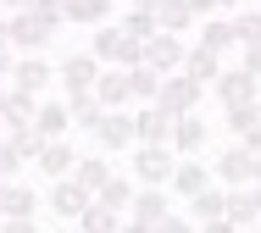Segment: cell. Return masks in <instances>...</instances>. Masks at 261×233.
I'll return each mask as SVG.
<instances>
[{"instance_id":"obj_24","label":"cell","mask_w":261,"mask_h":233,"mask_svg":"<svg viewBox=\"0 0 261 233\" xmlns=\"http://www.w3.org/2000/svg\"><path fill=\"white\" fill-rule=\"evenodd\" d=\"M67 128H72L67 106H56V100H39V111H34V133H39V139H67Z\"/></svg>"},{"instance_id":"obj_23","label":"cell","mask_w":261,"mask_h":233,"mask_svg":"<svg viewBox=\"0 0 261 233\" xmlns=\"http://www.w3.org/2000/svg\"><path fill=\"white\" fill-rule=\"evenodd\" d=\"M184 72H189V78H195V83H217V78H222V56H217V50H206V45H189V61H184Z\"/></svg>"},{"instance_id":"obj_7","label":"cell","mask_w":261,"mask_h":233,"mask_svg":"<svg viewBox=\"0 0 261 233\" xmlns=\"http://www.w3.org/2000/svg\"><path fill=\"white\" fill-rule=\"evenodd\" d=\"M184 61H189V45H184V34H156V39L145 45V67H156L161 78L184 72Z\"/></svg>"},{"instance_id":"obj_44","label":"cell","mask_w":261,"mask_h":233,"mask_svg":"<svg viewBox=\"0 0 261 233\" xmlns=\"http://www.w3.org/2000/svg\"><path fill=\"white\" fill-rule=\"evenodd\" d=\"M0 11H11V17H17V11H28V0H0Z\"/></svg>"},{"instance_id":"obj_41","label":"cell","mask_w":261,"mask_h":233,"mask_svg":"<svg viewBox=\"0 0 261 233\" xmlns=\"http://www.w3.org/2000/svg\"><path fill=\"white\" fill-rule=\"evenodd\" d=\"M0 233H39V228H34V217H22V222H0Z\"/></svg>"},{"instance_id":"obj_9","label":"cell","mask_w":261,"mask_h":233,"mask_svg":"<svg viewBox=\"0 0 261 233\" xmlns=\"http://www.w3.org/2000/svg\"><path fill=\"white\" fill-rule=\"evenodd\" d=\"M89 200H95V194H89L78 178H56L50 183V211L56 217H72V222H78V217L89 211Z\"/></svg>"},{"instance_id":"obj_19","label":"cell","mask_w":261,"mask_h":233,"mask_svg":"<svg viewBox=\"0 0 261 233\" xmlns=\"http://www.w3.org/2000/svg\"><path fill=\"white\" fill-rule=\"evenodd\" d=\"M134 222H145V228H156V222H167L172 217V206H167V189H139L134 194V211H128Z\"/></svg>"},{"instance_id":"obj_38","label":"cell","mask_w":261,"mask_h":233,"mask_svg":"<svg viewBox=\"0 0 261 233\" xmlns=\"http://www.w3.org/2000/svg\"><path fill=\"white\" fill-rule=\"evenodd\" d=\"M156 233H200V222H189V217H167V222H156Z\"/></svg>"},{"instance_id":"obj_11","label":"cell","mask_w":261,"mask_h":233,"mask_svg":"<svg viewBox=\"0 0 261 233\" xmlns=\"http://www.w3.org/2000/svg\"><path fill=\"white\" fill-rule=\"evenodd\" d=\"M50 78H56V67H50L45 56H22L17 67H11V89H22V95H39V100H45Z\"/></svg>"},{"instance_id":"obj_36","label":"cell","mask_w":261,"mask_h":233,"mask_svg":"<svg viewBox=\"0 0 261 233\" xmlns=\"http://www.w3.org/2000/svg\"><path fill=\"white\" fill-rule=\"evenodd\" d=\"M28 11H34L39 22H61V0H28Z\"/></svg>"},{"instance_id":"obj_27","label":"cell","mask_w":261,"mask_h":233,"mask_svg":"<svg viewBox=\"0 0 261 233\" xmlns=\"http://www.w3.org/2000/svg\"><path fill=\"white\" fill-rule=\"evenodd\" d=\"M0 211H6V222H22V217H34V211H39V194H34V189H22V183H6Z\"/></svg>"},{"instance_id":"obj_3","label":"cell","mask_w":261,"mask_h":233,"mask_svg":"<svg viewBox=\"0 0 261 233\" xmlns=\"http://www.w3.org/2000/svg\"><path fill=\"white\" fill-rule=\"evenodd\" d=\"M89 56H95V61H117V67L128 72V67H139V61H145V45H134L117 22H100V28H95V39H89Z\"/></svg>"},{"instance_id":"obj_30","label":"cell","mask_w":261,"mask_h":233,"mask_svg":"<svg viewBox=\"0 0 261 233\" xmlns=\"http://www.w3.org/2000/svg\"><path fill=\"white\" fill-rule=\"evenodd\" d=\"M117 28H122V34H128V39H134V45H150V39H156V34H161V22H156V11H139V6H128V17H122V22H117Z\"/></svg>"},{"instance_id":"obj_33","label":"cell","mask_w":261,"mask_h":233,"mask_svg":"<svg viewBox=\"0 0 261 233\" xmlns=\"http://www.w3.org/2000/svg\"><path fill=\"white\" fill-rule=\"evenodd\" d=\"M222 122H228V133H250V128H261V100L256 106H233V111H222Z\"/></svg>"},{"instance_id":"obj_39","label":"cell","mask_w":261,"mask_h":233,"mask_svg":"<svg viewBox=\"0 0 261 233\" xmlns=\"http://www.w3.org/2000/svg\"><path fill=\"white\" fill-rule=\"evenodd\" d=\"M189 6H195L200 22H206V17H222V0H189Z\"/></svg>"},{"instance_id":"obj_21","label":"cell","mask_w":261,"mask_h":233,"mask_svg":"<svg viewBox=\"0 0 261 233\" xmlns=\"http://www.w3.org/2000/svg\"><path fill=\"white\" fill-rule=\"evenodd\" d=\"M111 17V0H61V22H78V28H100Z\"/></svg>"},{"instance_id":"obj_5","label":"cell","mask_w":261,"mask_h":233,"mask_svg":"<svg viewBox=\"0 0 261 233\" xmlns=\"http://www.w3.org/2000/svg\"><path fill=\"white\" fill-rule=\"evenodd\" d=\"M211 95H217L222 111H233V106H256V100H261V83L245 72V67H222V78L211 83Z\"/></svg>"},{"instance_id":"obj_37","label":"cell","mask_w":261,"mask_h":233,"mask_svg":"<svg viewBox=\"0 0 261 233\" xmlns=\"http://www.w3.org/2000/svg\"><path fill=\"white\" fill-rule=\"evenodd\" d=\"M239 50H245V61H239V67H245V72L261 83V45H239Z\"/></svg>"},{"instance_id":"obj_17","label":"cell","mask_w":261,"mask_h":233,"mask_svg":"<svg viewBox=\"0 0 261 233\" xmlns=\"http://www.w3.org/2000/svg\"><path fill=\"white\" fill-rule=\"evenodd\" d=\"M67 116L78 122V128H89V133H100V122L111 111H106L100 100H95V89H78V95H67Z\"/></svg>"},{"instance_id":"obj_46","label":"cell","mask_w":261,"mask_h":233,"mask_svg":"<svg viewBox=\"0 0 261 233\" xmlns=\"http://www.w3.org/2000/svg\"><path fill=\"white\" fill-rule=\"evenodd\" d=\"M0 50H11V39H6V17H0Z\"/></svg>"},{"instance_id":"obj_40","label":"cell","mask_w":261,"mask_h":233,"mask_svg":"<svg viewBox=\"0 0 261 233\" xmlns=\"http://www.w3.org/2000/svg\"><path fill=\"white\" fill-rule=\"evenodd\" d=\"M11 67H17V61H11V50H0V89H11Z\"/></svg>"},{"instance_id":"obj_22","label":"cell","mask_w":261,"mask_h":233,"mask_svg":"<svg viewBox=\"0 0 261 233\" xmlns=\"http://www.w3.org/2000/svg\"><path fill=\"white\" fill-rule=\"evenodd\" d=\"M134 194H139V189H134V172H111V183H106L95 200H100V206H111L117 217H128V211H134Z\"/></svg>"},{"instance_id":"obj_20","label":"cell","mask_w":261,"mask_h":233,"mask_svg":"<svg viewBox=\"0 0 261 233\" xmlns=\"http://www.w3.org/2000/svg\"><path fill=\"white\" fill-rule=\"evenodd\" d=\"M222 217H228V189H222V183H211L206 194H195V200H189V222H200V228H206V222H222Z\"/></svg>"},{"instance_id":"obj_4","label":"cell","mask_w":261,"mask_h":233,"mask_svg":"<svg viewBox=\"0 0 261 233\" xmlns=\"http://www.w3.org/2000/svg\"><path fill=\"white\" fill-rule=\"evenodd\" d=\"M50 34H56V22H39L34 11H17V17H6V39H11V50H22V56H45Z\"/></svg>"},{"instance_id":"obj_10","label":"cell","mask_w":261,"mask_h":233,"mask_svg":"<svg viewBox=\"0 0 261 233\" xmlns=\"http://www.w3.org/2000/svg\"><path fill=\"white\" fill-rule=\"evenodd\" d=\"M100 72H106V67L89 56V50H78V56H67L61 67H56V78L67 83V95H78V89H95V83H100Z\"/></svg>"},{"instance_id":"obj_6","label":"cell","mask_w":261,"mask_h":233,"mask_svg":"<svg viewBox=\"0 0 261 233\" xmlns=\"http://www.w3.org/2000/svg\"><path fill=\"white\" fill-rule=\"evenodd\" d=\"M211 178H217L222 189H245V183H256V161H250V150H245V144L217 150V156H211Z\"/></svg>"},{"instance_id":"obj_13","label":"cell","mask_w":261,"mask_h":233,"mask_svg":"<svg viewBox=\"0 0 261 233\" xmlns=\"http://www.w3.org/2000/svg\"><path fill=\"white\" fill-rule=\"evenodd\" d=\"M34 111H39V95L6 89V106H0V128H6V139H11V133H22V128H34Z\"/></svg>"},{"instance_id":"obj_16","label":"cell","mask_w":261,"mask_h":233,"mask_svg":"<svg viewBox=\"0 0 261 233\" xmlns=\"http://www.w3.org/2000/svg\"><path fill=\"white\" fill-rule=\"evenodd\" d=\"M95 100H100L106 111H128L134 89H128V72H122V67H111V72H100V83H95Z\"/></svg>"},{"instance_id":"obj_35","label":"cell","mask_w":261,"mask_h":233,"mask_svg":"<svg viewBox=\"0 0 261 233\" xmlns=\"http://www.w3.org/2000/svg\"><path fill=\"white\" fill-rule=\"evenodd\" d=\"M17 167H22V156H17V144H11V139H0V178H11Z\"/></svg>"},{"instance_id":"obj_43","label":"cell","mask_w":261,"mask_h":233,"mask_svg":"<svg viewBox=\"0 0 261 233\" xmlns=\"http://www.w3.org/2000/svg\"><path fill=\"white\" fill-rule=\"evenodd\" d=\"M122 233H156V228H145V222H134V217H122Z\"/></svg>"},{"instance_id":"obj_18","label":"cell","mask_w":261,"mask_h":233,"mask_svg":"<svg viewBox=\"0 0 261 233\" xmlns=\"http://www.w3.org/2000/svg\"><path fill=\"white\" fill-rule=\"evenodd\" d=\"M134 139H139V144H167V139H172V122H167L156 106H134Z\"/></svg>"},{"instance_id":"obj_50","label":"cell","mask_w":261,"mask_h":233,"mask_svg":"<svg viewBox=\"0 0 261 233\" xmlns=\"http://www.w3.org/2000/svg\"><path fill=\"white\" fill-rule=\"evenodd\" d=\"M250 161H256V183H261V156H250Z\"/></svg>"},{"instance_id":"obj_1","label":"cell","mask_w":261,"mask_h":233,"mask_svg":"<svg viewBox=\"0 0 261 233\" xmlns=\"http://www.w3.org/2000/svg\"><path fill=\"white\" fill-rule=\"evenodd\" d=\"M200 100H206V83H195L189 72H172V78H161V95H156V111L167 122H178V116L200 111Z\"/></svg>"},{"instance_id":"obj_25","label":"cell","mask_w":261,"mask_h":233,"mask_svg":"<svg viewBox=\"0 0 261 233\" xmlns=\"http://www.w3.org/2000/svg\"><path fill=\"white\" fill-rule=\"evenodd\" d=\"M72 178H78V183H84L89 194H100L106 183H111V161H106V150H95V156H78Z\"/></svg>"},{"instance_id":"obj_45","label":"cell","mask_w":261,"mask_h":233,"mask_svg":"<svg viewBox=\"0 0 261 233\" xmlns=\"http://www.w3.org/2000/svg\"><path fill=\"white\" fill-rule=\"evenodd\" d=\"M222 11H228V17H233V11H245V0H222Z\"/></svg>"},{"instance_id":"obj_42","label":"cell","mask_w":261,"mask_h":233,"mask_svg":"<svg viewBox=\"0 0 261 233\" xmlns=\"http://www.w3.org/2000/svg\"><path fill=\"white\" fill-rule=\"evenodd\" d=\"M200 233H239V228H233V222L222 217V222H206V228H200Z\"/></svg>"},{"instance_id":"obj_49","label":"cell","mask_w":261,"mask_h":233,"mask_svg":"<svg viewBox=\"0 0 261 233\" xmlns=\"http://www.w3.org/2000/svg\"><path fill=\"white\" fill-rule=\"evenodd\" d=\"M6 183H11V178H0V194H6ZM0 222H6V211H0Z\"/></svg>"},{"instance_id":"obj_26","label":"cell","mask_w":261,"mask_h":233,"mask_svg":"<svg viewBox=\"0 0 261 233\" xmlns=\"http://www.w3.org/2000/svg\"><path fill=\"white\" fill-rule=\"evenodd\" d=\"M200 45H206V50H217V56H228V50L239 45L233 17H206V22H200Z\"/></svg>"},{"instance_id":"obj_47","label":"cell","mask_w":261,"mask_h":233,"mask_svg":"<svg viewBox=\"0 0 261 233\" xmlns=\"http://www.w3.org/2000/svg\"><path fill=\"white\" fill-rule=\"evenodd\" d=\"M134 6H139V11H156V6H161V0H134Z\"/></svg>"},{"instance_id":"obj_2","label":"cell","mask_w":261,"mask_h":233,"mask_svg":"<svg viewBox=\"0 0 261 233\" xmlns=\"http://www.w3.org/2000/svg\"><path fill=\"white\" fill-rule=\"evenodd\" d=\"M128 156H134V183H145V189H167L172 167L184 161L172 144H139V150H128Z\"/></svg>"},{"instance_id":"obj_29","label":"cell","mask_w":261,"mask_h":233,"mask_svg":"<svg viewBox=\"0 0 261 233\" xmlns=\"http://www.w3.org/2000/svg\"><path fill=\"white\" fill-rule=\"evenodd\" d=\"M128 89H134V106H156V95H161V72L156 67H128Z\"/></svg>"},{"instance_id":"obj_31","label":"cell","mask_w":261,"mask_h":233,"mask_svg":"<svg viewBox=\"0 0 261 233\" xmlns=\"http://www.w3.org/2000/svg\"><path fill=\"white\" fill-rule=\"evenodd\" d=\"M228 222H233V228H261V217H256V194H250V183H245V189H228Z\"/></svg>"},{"instance_id":"obj_51","label":"cell","mask_w":261,"mask_h":233,"mask_svg":"<svg viewBox=\"0 0 261 233\" xmlns=\"http://www.w3.org/2000/svg\"><path fill=\"white\" fill-rule=\"evenodd\" d=\"M0 139H6V128H0Z\"/></svg>"},{"instance_id":"obj_34","label":"cell","mask_w":261,"mask_h":233,"mask_svg":"<svg viewBox=\"0 0 261 233\" xmlns=\"http://www.w3.org/2000/svg\"><path fill=\"white\" fill-rule=\"evenodd\" d=\"M233 34H239V45H261V6L256 11H233Z\"/></svg>"},{"instance_id":"obj_12","label":"cell","mask_w":261,"mask_h":233,"mask_svg":"<svg viewBox=\"0 0 261 233\" xmlns=\"http://www.w3.org/2000/svg\"><path fill=\"white\" fill-rule=\"evenodd\" d=\"M167 144H172L178 156H195V150H206V144H211V122H206L200 111L178 116V122H172V139H167Z\"/></svg>"},{"instance_id":"obj_14","label":"cell","mask_w":261,"mask_h":233,"mask_svg":"<svg viewBox=\"0 0 261 233\" xmlns=\"http://www.w3.org/2000/svg\"><path fill=\"white\" fill-rule=\"evenodd\" d=\"M95 144H100L106 156H111V150H139V139H134V111H111L100 122V133H95Z\"/></svg>"},{"instance_id":"obj_8","label":"cell","mask_w":261,"mask_h":233,"mask_svg":"<svg viewBox=\"0 0 261 233\" xmlns=\"http://www.w3.org/2000/svg\"><path fill=\"white\" fill-rule=\"evenodd\" d=\"M211 183H217V178H211V167H206V161L184 156V161L172 167V178H167V194H184V200H195V194H206Z\"/></svg>"},{"instance_id":"obj_48","label":"cell","mask_w":261,"mask_h":233,"mask_svg":"<svg viewBox=\"0 0 261 233\" xmlns=\"http://www.w3.org/2000/svg\"><path fill=\"white\" fill-rule=\"evenodd\" d=\"M250 194H256V217H261V183H250Z\"/></svg>"},{"instance_id":"obj_32","label":"cell","mask_w":261,"mask_h":233,"mask_svg":"<svg viewBox=\"0 0 261 233\" xmlns=\"http://www.w3.org/2000/svg\"><path fill=\"white\" fill-rule=\"evenodd\" d=\"M78 233H122V217L111 206H100V200H89V211L78 217Z\"/></svg>"},{"instance_id":"obj_28","label":"cell","mask_w":261,"mask_h":233,"mask_svg":"<svg viewBox=\"0 0 261 233\" xmlns=\"http://www.w3.org/2000/svg\"><path fill=\"white\" fill-rule=\"evenodd\" d=\"M156 22H161V34H184V28H195L200 17H195L189 0H161V6H156Z\"/></svg>"},{"instance_id":"obj_15","label":"cell","mask_w":261,"mask_h":233,"mask_svg":"<svg viewBox=\"0 0 261 233\" xmlns=\"http://www.w3.org/2000/svg\"><path fill=\"white\" fill-rule=\"evenodd\" d=\"M78 156H84V150H72V144H67V139H50V144H45V150H39V156H34V167H39V172L50 178H72V167H78Z\"/></svg>"}]
</instances>
